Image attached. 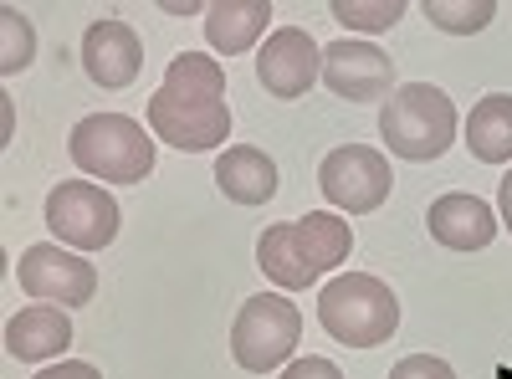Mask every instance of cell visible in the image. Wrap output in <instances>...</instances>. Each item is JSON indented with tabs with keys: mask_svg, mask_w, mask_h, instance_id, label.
Masks as SVG:
<instances>
[{
	"mask_svg": "<svg viewBox=\"0 0 512 379\" xmlns=\"http://www.w3.org/2000/svg\"><path fill=\"white\" fill-rule=\"evenodd\" d=\"M354 251V231L344 216H323V210H308L303 221H282L267 226L262 241H256V267L267 272V282L303 292L313 287L323 272H333Z\"/></svg>",
	"mask_w": 512,
	"mask_h": 379,
	"instance_id": "cell-1",
	"label": "cell"
},
{
	"mask_svg": "<svg viewBox=\"0 0 512 379\" xmlns=\"http://www.w3.org/2000/svg\"><path fill=\"white\" fill-rule=\"evenodd\" d=\"M318 323L344 349H374L384 339H395L400 298L369 272H344L318 292Z\"/></svg>",
	"mask_w": 512,
	"mask_h": 379,
	"instance_id": "cell-2",
	"label": "cell"
},
{
	"mask_svg": "<svg viewBox=\"0 0 512 379\" xmlns=\"http://www.w3.org/2000/svg\"><path fill=\"white\" fill-rule=\"evenodd\" d=\"M72 164L108 185H139L154 170V139L128 113H88L67 139Z\"/></svg>",
	"mask_w": 512,
	"mask_h": 379,
	"instance_id": "cell-3",
	"label": "cell"
},
{
	"mask_svg": "<svg viewBox=\"0 0 512 379\" xmlns=\"http://www.w3.org/2000/svg\"><path fill=\"white\" fill-rule=\"evenodd\" d=\"M379 134L400 159H441L456 144V103L436 82H405L379 108Z\"/></svg>",
	"mask_w": 512,
	"mask_h": 379,
	"instance_id": "cell-4",
	"label": "cell"
},
{
	"mask_svg": "<svg viewBox=\"0 0 512 379\" xmlns=\"http://www.w3.org/2000/svg\"><path fill=\"white\" fill-rule=\"evenodd\" d=\"M297 339H303V313L287 298H272V292L246 298L236 323H231V354L251 374H272L297 349Z\"/></svg>",
	"mask_w": 512,
	"mask_h": 379,
	"instance_id": "cell-5",
	"label": "cell"
},
{
	"mask_svg": "<svg viewBox=\"0 0 512 379\" xmlns=\"http://www.w3.org/2000/svg\"><path fill=\"white\" fill-rule=\"evenodd\" d=\"M47 226L77 251H103L118 236V200L98 180H62L47 195Z\"/></svg>",
	"mask_w": 512,
	"mask_h": 379,
	"instance_id": "cell-6",
	"label": "cell"
},
{
	"mask_svg": "<svg viewBox=\"0 0 512 379\" xmlns=\"http://www.w3.org/2000/svg\"><path fill=\"white\" fill-rule=\"evenodd\" d=\"M318 185H323L328 205L349 210V216H369V210H379L384 200H390L395 175H390V159H384L379 149L344 144L318 164Z\"/></svg>",
	"mask_w": 512,
	"mask_h": 379,
	"instance_id": "cell-7",
	"label": "cell"
},
{
	"mask_svg": "<svg viewBox=\"0 0 512 379\" xmlns=\"http://www.w3.org/2000/svg\"><path fill=\"white\" fill-rule=\"evenodd\" d=\"M16 282H21L26 298H41L52 308H82V303H93V292H98L93 262L72 257V251H62V246H47V241L21 251Z\"/></svg>",
	"mask_w": 512,
	"mask_h": 379,
	"instance_id": "cell-8",
	"label": "cell"
},
{
	"mask_svg": "<svg viewBox=\"0 0 512 379\" xmlns=\"http://www.w3.org/2000/svg\"><path fill=\"white\" fill-rule=\"evenodd\" d=\"M149 129L175 144L185 154H205V149H221L231 134V108L226 103H195V98H175V93H154L149 98Z\"/></svg>",
	"mask_w": 512,
	"mask_h": 379,
	"instance_id": "cell-9",
	"label": "cell"
},
{
	"mask_svg": "<svg viewBox=\"0 0 512 379\" xmlns=\"http://www.w3.org/2000/svg\"><path fill=\"white\" fill-rule=\"evenodd\" d=\"M323 82L328 93L349 98V103H374L395 93V62L390 52H379L374 41H333L323 47Z\"/></svg>",
	"mask_w": 512,
	"mask_h": 379,
	"instance_id": "cell-10",
	"label": "cell"
},
{
	"mask_svg": "<svg viewBox=\"0 0 512 379\" xmlns=\"http://www.w3.org/2000/svg\"><path fill=\"white\" fill-rule=\"evenodd\" d=\"M318 72H323V47L303 26H277L267 36V47L256 52V77H262V88L282 103L303 98Z\"/></svg>",
	"mask_w": 512,
	"mask_h": 379,
	"instance_id": "cell-11",
	"label": "cell"
},
{
	"mask_svg": "<svg viewBox=\"0 0 512 379\" xmlns=\"http://www.w3.org/2000/svg\"><path fill=\"white\" fill-rule=\"evenodd\" d=\"M82 67H88V77L98 82V88H108V93L134 88L139 72H144V47H139L134 26L93 21L88 36H82Z\"/></svg>",
	"mask_w": 512,
	"mask_h": 379,
	"instance_id": "cell-12",
	"label": "cell"
},
{
	"mask_svg": "<svg viewBox=\"0 0 512 379\" xmlns=\"http://www.w3.org/2000/svg\"><path fill=\"white\" fill-rule=\"evenodd\" d=\"M425 226H431V236L451 251H482L492 246L497 236V210L477 195H441L431 200V210H425Z\"/></svg>",
	"mask_w": 512,
	"mask_h": 379,
	"instance_id": "cell-13",
	"label": "cell"
},
{
	"mask_svg": "<svg viewBox=\"0 0 512 379\" xmlns=\"http://www.w3.org/2000/svg\"><path fill=\"white\" fill-rule=\"evenodd\" d=\"M72 344V323H67V308H52V303H41V308H26L6 323V349L26 364L36 359H57L67 354Z\"/></svg>",
	"mask_w": 512,
	"mask_h": 379,
	"instance_id": "cell-14",
	"label": "cell"
},
{
	"mask_svg": "<svg viewBox=\"0 0 512 379\" xmlns=\"http://www.w3.org/2000/svg\"><path fill=\"white\" fill-rule=\"evenodd\" d=\"M216 185L236 205H267L277 195V164L262 149H251V144H231L216 159Z\"/></svg>",
	"mask_w": 512,
	"mask_h": 379,
	"instance_id": "cell-15",
	"label": "cell"
},
{
	"mask_svg": "<svg viewBox=\"0 0 512 379\" xmlns=\"http://www.w3.org/2000/svg\"><path fill=\"white\" fill-rule=\"evenodd\" d=\"M267 21H272L267 0H216V6H205V41L216 52L236 57V52L256 47V36L267 31Z\"/></svg>",
	"mask_w": 512,
	"mask_h": 379,
	"instance_id": "cell-16",
	"label": "cell"
},
{
	"mask_svg": "<svg viewBox=\"0 0 512 379\" xmlns=\"http://www.w3.org/2000/svg\"><path fill=\"white\" fill-rule=\"evenodd\" d=\"M466 149L482 164H507L512 159V93H492L466 118Z\"/></svg>",
	"mask_w": 512,
	"mask_h": 379,
	"instance_id": "cell-17",
	"label": "cell"
},
{
	"mask_svg": "<svg viewBox=\"0 0 512 379\" xmlns=\"http://www.w3.org/2000/svg\"><path fill=\"white\" fill-rule=\"evenodd\" d=\"M164 93L195 98V103H226V72H221L216 57L185 52V57L169 62V72H164Z\"/></svg>",
	"mask_w": 512,
	"mask_h": 379,
	"instance_id": "cell-18",
	"label": "cell"
},
{
	"mask_svg": "<svg viewBox=\"0 0 512 379\" xmlns=\"http://www.w3.org/2000/svg\"><path fill=\"white\" fill-rule=\"evenodd\" d=\"M425 21L451 31V36H472V31H487L492 16H497V0H425Z\"/></svg>",
	"mask_w": 512,
	"mask_h": 379,
	"instance_id": "cell-19",
	"label": "cell"
},
{
	"mask_svg": "<svg viewBox=\"0 0 512 379\" xmlns=\"http://www.w3.org/2000/svg\"><path fill=\"white\" fill-rule=\"evenodd\" d=\"M328 11L349 31H390L405 16V0H333Z\"/></svg>",
	"mask_w": 512,
	"mask_h": 379,
	"instance_id": "cell-20",
	"label": "cell"
},
{
	"mask_svg": "<svg viewBox=\"0 0 512 379\" xmlns=\"http://www.w3.org/2000/svg\"><path fill=\"white\" fill-rule=\"evenodd\" d=\"M0 36H6V52H0V72H21V67H31V57H36V31H31V21L21 16V11H11V6H0Z\"/></svg>",
	"mask_w": 512,
	"mask_h": 379,
	"instance_id": "cell-21",
	"label": "cell"
},
{
	"mask_svg": "<svg viewBox=\"0 0 512 379\" xmlns=\"http://www.w3.org/2000/svg\"><path fill=\"white\" fill-rule=\"evenodd\" d=\"M390 379H456V374H451V364L436 359V354H410V359H400V364L390 369Z\"/></svg>",
	"mask_w": 512,
	"mask_h": 379,
	"instance_id": "cell-22",
	"label": "cell"
},
{
	"mask_svg": "<svg viewBox=\"0 0 512 379\" xmlns=\"http://www.w3.org/2000/svg\"><path fill=\"white\" fill-rule=\"evenodd\" d=\"M282 379H344V369H338L333 359L308 354V359H292V364L282 369Z\"/></svg>",
	"mask_w": 512,
	"mask_h": 379,
	"instance_id": "cell-23",
	"label": "cell"
},
{
	"mask_svg": "<svg viewBox=\"0 0 512 379\" xmlns=\"http://www.w3.org/2000/svg\"><path fill=\"white\" fill-rule=\"evenodd\" d=\"M36 379H103V374H98L93 364H77V359H72V364H57V369H41Z\"/></svg>",
	"mask_w": 512,
	"mask_h": 379,
	"instance_id": "cell-24",
	"label": "cell"
},
{
	"mask_svg": "<svg viewBox=\"0 0 512 379\" xmlns=\"http://www.w3.org/2000/svg\"><path fill=\"white\" fill-rule=\"evenodd\" d=\"M497 221L512 231V175H502V195H497Z\"/></svg>",
	"mask_w": 512,
	"mask_h": 379,
	"instance_id": "cell-25",
	"label": "cell"
}]
</instances>
